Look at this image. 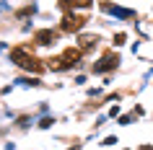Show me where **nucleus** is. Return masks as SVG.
Wrapping results in <instances>:
<instances>
[{"label": "nucleus", "mask_w": 153, "mask_h": 150, "mask_svg": "<svg viewBox=\"0 0 153 150\" xmlns=\"http://www.w3.org/2000/svg\"><path fill=\"white\" fill-rule=\"evenodd\" d=\"M10 60H13L18 67H24V70H31V72H42L44 70V65H42L36 57H29L26 49H13V52H10Z\"/></svg>", "instance_id": "nucleus-1"}, {"label": "nucleus", "mask_w": 153, "mask_h": 150, "mask_svg": "<svg viewBox=\"0 0 153 150\" xmlns=\"http://www.w3.org/2000/svg\"><path fill=\"white\" fill-rule=\"evenodd\" d=\"M78 60H81V52H78V49H68L62 57L49 60V67H52V70H68L73 65H78Z\"/></svg>", "instance_id": "nucleus-2"}, {"label": "nucleus", "mask_w": 153, "mask_h": 150, "mask_svg": "<svg viewBox=\"0 0 153 150\" xmlns=\"http://www.w3.org/2000/svg\"><path fill=\"white\" fill-rule=\"evenodd\" d=\"M117 62H120L117 55H104L96 65H94V72H106V70H112V67H117Z\"/></svg>", "instance_id": "nucleus-3"}, {"label": "nucleus", "mask_w": 153, "mask_h": 150, "mask_svg": "<svg viewBox=\"0 0 153 150\" xmlns=\"http://www.w3.org/2000/svg\"><path fill=\"white\" fill-rule=\"evenodd\" d=\"M83 24H86L83 18H78V16H68V18L62 21V29H65V31H78Z\"/></svg>", "instance_id": "nucleus-4"}, {"label": "nucleus", "mask_w": 153, "mask_h": 150, "mask_svg": "<svg viewBox=\"0 0 153 150\" xmlns=\"http://www.w3.org/2000/svg\"><path fill=\"white\" fill-rule=\"evenodd\" d=\"M104 10H106V13H112V16H117V18H132V16H135L132 10H127V8H117V5H109V3L104 5Z\"/></svg>", "instance_id": "nucleus-5"}, {"label": "nucleus", "mask_w": 153, "mask_h": 150, "mask_svg": "<svg viewBox=\"0 0 153 150\" xmlns=\"http://www.w3.org/2000/svg\"><path fill=\"white\" fill-rule=\"evenodd\" d=\"M55 39H57V34H55V31H49V29H44V31H36V41H39V44H44V47H47V44H55Z\"/></svg>", "instance_id": "nucleus-6"}, {"label": "nucleus", "mask_w": 153, "mask_h": 150, "mask_svg": "<svg viewBox=\"0 0 153 150\" xmlns=\"http://www.w3.org/2000/svg\"><path fill=\"white\" fill-rule=\"evenodd\" d=\"M94 44H96V39H94V36H83V39H81V47H83V49L94 47Z\"/></svg>", "instance_id": "nucleus-7"}, {"label": "nucleus", "mask_w": 153, "mask_h": 150, "mask_svg": "<svg viewBox=\"0 0 153 150\" xmlns=\"http://www.w3.org/2000/svg\"><path fill=\"white\" fill-rule=\"evenodd\" d=\"M114 44H125V34H117L114 36Z\"/></svg>", "instance_id": "nucleus-8"}]
</instances>
